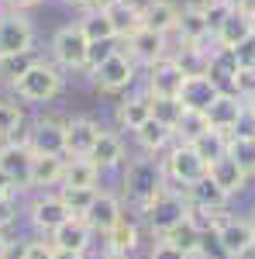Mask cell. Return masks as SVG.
Segmentation results:
<instances>
[{
	"label": "cell",
	"instance_id": "7c38bea8",
	"mask_svg": "<svg viewBox=\"0 0 255 259\" xmlns=\"http://www.w3.org/2000/svg\"><path fill=\"white\" fill-rule=\"evenodd\" d=\"M28 149L35 152V156H66V124L62 121H38L28 135Z\"/></svg>",
	"mask_w": 255,
	"mask_h": 259
},
{
	"label": "cell",
	"instance_id": "d590c367",
	"mask_svg": "<svg viewBox=\"0 0 255 259\" xmlns=\"http://www.w3.org/2000/svg\"><path fill=\"white\" fill-rule=\"evenodd\" d=\"M97 194H100V190H83V187H59V197H62V204L69 207V214H73V218H86V211L93 207Z\"/></svg>",
	"mask_w": 255,
	"mask_h": 259
},
{
	"label": "cell",
	"instance_id": "bcb514c9",
	"mask_svg": "<svg viewBox=\"0 0 255 259\" xmlns=\"http://www.w3.org/2000/svg\"><path fill=\"white\" fill-rule=\"evenodd\" d=\"M11 197H18V190H14V183L7 180V173L0 169V200H11Z\"/></svg>",
	"mask_w": 255,
	"mask_h": 259
},
{
	"label": "cell",
	"instance_id": "836d02e7",
	"mask_svg": "<svg viewBox=\"0 0 255 259\" xmlns=\"http://www.w3.org/2000/svg\"><path fill=\"white\" fill-rule=\"evenodd\" d=\"M148 100H152V118H156L159 124H166L169 132H176V124L183 121V114H186L183 100L179 97H148Z\"/></svg>",
	"mask_w": 255,
	"mask_h": 259
},
{
	"label": "cell",
	"instance_id": "d6a6232c",
	"mask_svg": "<svg viewBox=\"0 0 255 259\" xmlns=\"http://www.w3.org/2000/svg\"><path fill=\"white\" fill-rule=\"evenodd\" d=\"M38 62L35 52H18V56H0V83H7V87H14V83L31 69Z\"/></svg>",
	"mask_w": 255,
	"mask_h": 259
},
{
	"label": "cell",
	"instance_id": "7dc6e473",
	"mask_svg": "<svg viewBox=\"0 0 255 259\" xmlns=\"http://www.w3.org/2000/svg\"><path fill=\"white\" fill-rule=\"evenodd\" d=\"M11 11H28V7H35V4H41V0H4Z\"/></svg>",
	"mask_w": 255,
	"mask_h": 259
},
{
	"label": "cell",
	"instance_id": "c3c4849f",
	"mask_svg": "<svg viewBox=\"0 0 255 259\" xmlns=\"http://www.w3.org/2000/svg\"><path fill=\"white\" fill-rule=\"evenodd\" d=\"M73 4H79V7H90V11H100L107 0H73Z\"/></svg>",
	"mask_w": 255,
	"mask_h": 259
},
{
	"label": "cell",
	"instance_id": "1f68e13d",
	"mask_svg": "<svg viewBox=\"0 0 255 259\" xmlns=\"http://www.w3.org/2000/svg\"><path fill=\"white\" fill-rule=\"evenodd\" d=\"M135 139H138V145L148 152V156H156V152H162L166 145H169V139H173V132L166 128V124H159L156 118H148L141 128L135 132Z\"/></svg>",
	"mask_w": 255,
	"mask_h": 259
},
{
	"label": "cell",
	"instance_id": "f6af8a7d",
	"mask_svg": "<svg viewBox=\"0 0 255 259\" xmlns=\"http://www.w3.org/2000/svg\"><path fill=\"white\" fill-rule=\"evenodd\" d=\"M14 218H18V204H14V197H11V200H0V232H4V228H11Z\"/></svg>",
	"mask_w": 255,
	"mask_h": 259
},
{
	"label": "cell",
	"instance_id": "52a82bcc",
	"mask_svg": "<svg viewBox=\"0 0 255 259\" xmlns=\"http://www.w3.org/2000/svg\"><path fill=\"white\" fill-rule=\"evenodd\" d=\"M90 73H93V83H97L104 94H118V90H124L128 83L135 80V59L114 49V52L100 62V66H93Z\"/></svg>",
	"mask_w": 255,
	"mask_h": 259
},
{
	"label": "cell",
	"instance_id": "8992f818",
	"mask_svg": "<svg viewBox=\"0 0 255 259\" xmlns=\"http://www.w3.org/2000/svg\"><path fill=\"white\" fill-rule=\"evenodd\" d=\"M31 162H35V152L28 149L24 139L0 145V169L14 183V190H31Z\"/></svg>",
	"mask_w": 255,
	"mask_h": 259
},
{
	"label": "cell",
	"instance_id": "7402d4cb",
	"mask_svg": "<svg viewBox=\"0 0 255 259\" xmlns=\"http://www.w3.org/2000/svg\"><path fill=\"white\" fill-rule=\"evenodd\" d=\"M179 38L186 45H200V41L211 35V24H207V14H203V4H186L179 11V24H176Z\"/></svg>",
	"mask_w": 255,
	"mask_h": 259
},
{
	"label": "cell",
	"instance_id": "e0dca14e",
	"mask_svg": "<svg viewBox=\"0 0 255 259\" xmlns=\"http://www.w3.org/2000/svg\"><path fill=\"white\" fill-rule=\"evenodd\" d=\"M141 24L148 31H156V35H169L179 24V7L173 0H148L141 7Z\"/></svg>",
	"mask_w": 255,
	"mask_h": 259
},
{
	"label": "cell",
	"instance_id": "f5cc1de1",
	"mask_svg": "<svg viewBox=\"0 0 255 259\" xmlns=\"http://www.w3.org/2000/svg\"><path fill=\"white\" fill-rule=\"evenodd\" d=\"M4 259H21V245H11V249H7V256Z\"/></svg>",
	"mask_w": 255,
	"mask_h": 259
},
{
	"label": "cell",
	"instance_id": "5bb4252c",
	"mask_svg": "<svg viewBox=\"0 0 255 259\" xmlns=\"http://www.w3.org/2000/svg\"><path fill=\"white\" fill-rule=\"evenodd\" d=\"M107 21H111V28H114V38H131L135 31H141L145 24H141V7L131 4V0H107L104 7H100Z\"/></svg>",
	"mask_w": 255,
	"mask_h": 259
},
{
	"label": "cell",
	"instance_id": "4fadbf2b",
	"mask_svg": "<svg viewBox=\"0 0 255 259\" xmlns=\"http://www.w3.org/2000/svg\"><path fill=\"white\" fill-rule=\"evenodd\" d=\"M28 214H31V225L38 228L41 235H52V232H56L59 225H66V221L73 218V214H69V207L62 204L59 194H45V197L31 200Z\"/></svg>",
	"mask_w": 255,
	"mask_h": 259
},
{
	"label": "cell",
	"instance_id": "b9f144b4",
	"mask_svg": "<svg viewBox=\"0 0 255 259\" xmlns=\"http://www.w3.org/2000/svg\"><path fill=\"white\" fill-rule=\"evenodd\" d=\"M235 7L228 4V0H211V4H203V14H207V24H211V35H217V28L228 21Z\"/></svg>",
	"mask_w": 255,
	"mask_h": 259
},
{
	"label": "cell",
	"instance_id": "6da1fadb",
	"mask_svg": "<svg viewBox=\"0 0 255 259\" xmlns=\"http://www.w3.org/2000/svg\"><path fill=\"white\" fill-rule=\"evenodd\" d=\"M162 187H169V180H166V166L156 156L128 162V169H124V197L131 200L138 211H145Z\"/></svg>",
	"mask_w": 255,
	"mask_h": 259
},
{
	"label": "cell",
	"instance_id": "277c9868",
	"mask_svg": "<svg viewBox=\"0 0 255 259\" xmlns=\"http://www.w3.org/2000/svg\"><path fill=\"white\" fill-rule=\"evenodd\" d=\"M90 49L93 45L83 35L79 24H66V28L56 31V38H52V56L66 69H86L90 66Z\"/></svg>",
	"mask_w": 255,
	"mask_h": 259
},
{
	"label": "cell",
	"instance_id": "7a4b0ae2",
	"mask_svg": "<svg viewBox=\"0 0 255 259\" xmlns=\"http://www.w3.org/2000/svg\"><path fill=\"white\" fill-rule=\"evenodd\" d=\"M190 211H193V204H190V197H186V190H179V187H162V190L156 194V200H152L141 214H145V221L152 225V232L162 235V232H169L173 225L190 218Z\"/></svg>",
	"mask_w": 255,
	"mask_h": 259
},
{
	"label": "cell",
	"instance_id": "9c48e42d",
	"mask_svg": "<svg viewBox=\"0 0 255 259\" xmlns=\"http://www.w3.org/2000/svg\"><path fill=\"white\" fill-rule=\"evenodd\" d=\"M217 245L224 256L245 259L255 249V218H228V225L217 232Z\"/></svg>",
	"mask_w": 255,
	"mask_h": 259
},
{
	"label": "cell",
	"instance_id": "cb8c5ba5",
	"mask_svg": "<svg viewBox=\"0 0 255 259\" xmlns=\"http://www.w3.org/2000/svg\"><path fill=\"white\" fill-rule=\"evenodd\" d=\"M159 239L169 242L173 249H179L183 256H196V252L203 249V232L193 225V218H186V221H179V225H173V228H169V232H162Z\"/></svg>",
	"mask_w": 255,
	"mask_h": 259
},
{
	"label": "cell",
	"instance_id": "f546056e",
	"mask_svg": "<svg viewBox=\"0 0 255 259\" xmlns=\"http://www.w3.org/2000/svg\"><path fill=\"white\" fill-rule=\"evenodd\" d=\"M148 118H152V100H148V97H128V100H121L118 121L128 128V132H138Z\"/></svg>",
	"mask_w": 255,
	"mask_h": 259
},
{
	"label": "cell",
	"instance_id": "2e32d148",
	"mask_svg": "<svg viewBox=\"0 0 255 259\" xmlns=\"http://www.w3.org/2000/svg\"><path fill=\"white\" fill-rule=\"evenodd\" d=\"M241 107H245V100L238 97V94H228V90H221L211 104H207V121H211V128L214 132H224V135H231V128H235L238 114H241Z\"/></svg>",
	"mask_w": 255,
	"mask_h": 259
},
{
	"label": "cell",
	"instance_id": "e575fe53",
	"mask_svg": "<svg viewBox=\"0 0 255 259\" xmlns=\"http://www.w3.org/2000/svg\"><path fill=\"white\" fill-rule=\"evenodd\" d=\"M79 28H83V35L90 38V45H107V41H114V28H111V21L104 11H90L86 18L79 21Z\"/></svg>",
	"mask_w": 255,
	"mask_h": 259
},
{
	"label": "cell",
	"instance_id": "3957f363",
	"mask_svg": "<svg viewBox=\"0 0 255 259\" xmlns=\"http://www.w3.org/2000/svg\"><path fill=\"white\" fill-rule=\"evenodd\" d=\"M14 97L18 100H28V104H45V100H52L56 94L62 90V73L56 66H48V62H35L24 76H21L14 87Z\"/></svg>",
	"mask_w": 255,
	"mask_h": 259
},
{
	"label": "cell",
	"instance_id": "8d00e7d4",
	"mask_svg": "<svg viewBox=\"0 0 255 259\" xmlns=\"http://www.w3.org/2000/svg\"><path fill=\"white\" fill-rule=\"evenodd\" d=\"M211 132V121H207V114L203 111H186L183 114V121L176 124V132L173 135H179L183 139V145H193L200 135H207Z\"/></svg>",
	"mask_w": 255,
	"mask_h": 259
},
{
	"label": "cell",
	"instance_id": "44dd1931",
	"mask_svg": "<svg viewBox=\"0 0 255 259\" xmlns=\"http://www.w3.org/2000/svg\"><path fill=\"white\" fill-rule=\"evenodd\" d=\"M121 218H124V211H121V200L114 197V194H104V190L97 194L93 207L86 211V225H90L93 232H100V235H104V232H111V228H114Z\"/></svg>",
	"mask_w": 255,
	"mask_h": 259
},
{
	"label": "cell",
	"instance_id": "ab89813d",
	"mask_svg": "<svg viewBox=\"0 0 255 259\" xmlns=\"http://www.w3.org/2000/svg\"><path fill=\"white\" fill-rule=\"evenodd\" d=\"M231 94H238L241 100L255 97V66H238L235 80H231Z\"/></svg>",
	"mask_w": 255,
	"mask_h": 259
},
{
	"label": "cell",
	"instance_id": "ffe728a7",
	"mask_svg": "<svg viewBox=\"0 0 255 259\" xmlns=\"http://www.w3.org/2000/svg\"><path fill=\"white\" fill-rule=\"evenodd\" d=\"M207 177H211V180L217 183V187H221V190H224V194L231 197V194H238V190L245 187L248 173H245V169L238 166L235 156H228V152H224L221 159H214L211 166H207Z\"/></svg>",
	"mask_w": 255,
	"mask_h": 259
},
{
	"label": "cell",
	"instance_id": "d4e9b609",
	"mask_svg": "<svg viewBox=\"0 0 255 259\" xmlns=\"http://www.w3.org/2000/svg\"><path fill=\"white\" fill-rule=\"evenodd\" d=\"M138 249V225L128 214L111 228V232H104V252H118V256H131Z\"/></svg>",
	"mask_w": 255,
	"mask_h": 259
},
{
	"label": "cell",
	"instance_id": "83f0119b",
	"mask_svg": "<svg viewBox=\"0 0 255 259\" xmlns=\"http://www.w3.org/2000/svg\"><path fill=\"white\" fill-rule=\"evenodd\" d=\"M100 169L90 159H66L62 169V187H83V190H97Z\"/></svg>",
	"mask_w": 255,
	"mask_h": 259
},
{
	"label": "cell",
	"instance_id": "11a10c76",
	"mask_svg": "<svg viewBox=\"0 0 255 259\" xmlns=\"http://www.w3.org/2000/svg\"><path fill=\"white\" fill-rule=\"evenodd\" d=\"M228 4H231V7H241V0H228Z\"/></svg>",
	"mask_w": 255,
	"mask_h": 259
},
{
	"label": "cell",
	"instance_id": "30bf717a",
	"mask_svg": "<svg viewBox=\"0 0 255 259\" xmlns=\"http://www.w3.org/2000/svg\"><path fill=\"white\" fill-rule=\"evenodd\" d=\"M186 73L176 59H159L148 66V97H179L183 94Z\"/></svg>",
	"mask_w": 255,
	"mask_h": 259
},
{
	"label": "cell",
	"instance_id": "484cf974",
	"mask_svg": "<svg viewBox=\"0 0 255 259\" xmlns=\"http://www.w3.org/2000/svg\"><path fill=\"white\" fill-rule=\"evenodd\" d=\"M90 162L97 166L100 173L121 166V162H124V142H121L114 132H100L97 145H93V152H90Z\"/></svg>",
	"mask_w": 255,
	"mask_h": 259
},
{
	"label": "cell",
	"instance_id": "d6986e66",
	"mask_svg": "<svg viewBox=\"0 0 255 259\" xmlns=\"http://www.w3.org/2000/svg\"><path fill=\"white\" fill-rule=\"evenodd\" d=\"M255 35V18H248L245 11H231L228 14V21L217 28V41H221V49H231L235 52L238 45H245V41Z\"/></svg>",
	"mask_w": 255,
	"mask_h": 259
},
{
	"label": "cell",
	"instance_id": "ee69618b",
	"mask_svg": "<svg viewBox=\"0 0 255 259\" xmlns=\"http://www.w3.org/2000/svg\"><path fill=\"white\" fill-rule=\"evenodd\" d=\"M148 259H190V256H183L179 249H173L169 242H162V239H159L156 245H152V252H148Z\"/></svg>",
	"mask_w": 255,
	"mask_h": 259
},
{
	"label": "cell",
	"instance_id": "9f6ffc18",
	"mask_svg": "<svg viewBox=\"0 0 255 259\" xmlns=\"http://www.w3.org/2000/svg\"><path fill=\"white\" fill-rule=\"evenodd\" d=\"M248 104H252V107H255V97H252V100H248Z\"/></svg>",
	"mask_w": 255,
	"mask_h": 259
},
{
	"label": "cell",
	"instance_id": "74e56055",
	"mask_svg": "<svg viewBox=\"0 0 255 259\" xmlns=\"http://www.w3.org/2000/svg\"><path fill=\"white\" fill-rule=\"evenodd\" d=\"M193 152H196V156H200L203 162H207V166H211L214 159H221V156L228 152V135H224V132H214V128H211L207 135H200V139L193 142Z\"/></svg>",
	"mask_w": 255,
	"mask_h": 259
},
{
	"label": "cell",
	"instance_id": "ac0fdd59",
	"mask_svg": "<svg viewBox=\"0 0 255 259\" xmlns=\"http://www.w3.org/2000/svg\"><path fill=\"white\" fill-rule=\"evenodd\" d=\"M128 56L135 62H145V66H156L159 59H166V35H156L148 28L135 31L128 38Z\"/></svg>",
	"mask_w": 255,
	"mask_h": 259
},
{
	"label": "cell",
	"instance_id": "8fae6325",
	"mask_svg": "<svg viewBox=\"0 0 255 259\" xmlns=\"http://www.w3.org/2000/svg\"><path fill=\"white\" fill-rule=\"evenodd\" d=\"M100 128L97 121L90 118H73L66 121V159H90L93 145L100 139Z\"/></svg>",
	"mask_w": 255,
	"mask_h": 259
},
{
	"label": "cell",
	"instance_id": "816d5d0a",
	"mask_svg": "<svg viewBox=\"0 0 255 259\" xmlns=\"http://www.w3.org/2000/svg\"><path fill=\"white\" fill-rule=\"evenodd\" d=\"M56 259H86V256H79V252H62V249H56Z\"/></svg>",
	"mask_w": 255,
	"mask_h": 259
},
{
	"label": "cell",
	"instance_id": "7bdbcfd3",
	"mask_svg": "<svg viewBox=\"0 0 255 259\" xmlns=\"http://www.w3.org/2000/svg\"><path fill=\"white\" fill-rule=\"evenodd\" d=\"M21 259H56V245L48 239H31L21 245Z\"/></svg>",
	"mask_w": 255,
	"mask_h": 259
},
{
	"label": "cell",
	"instance_id": "f907efd6",
	"mask_svg": "<svg viewBox=\"0 0 255 259\" xmlns=\"http://www.w3.org/2000/svg\"><path fill=\"white\" fill-rule=\"evenodd\" d=\"M7 249H11V239H7V235H4V232H0V259L7 256Z\"/></svg>",
	"mask_w": 255,
	"mask_h": 259
},
{
	"label": "cell",
	"instance_id": "f1b7e54d",
	"mask_svg": "<svg viewBox=\"0 0 255 259\" xmlns=\"http://www.w3.org/2000/svg\"><path fill=\"white\" fill-rule=\"evenodd\" d=\"M186 197H190L193 207H207V211H217V207H224V204H228V194H224L211 177H203L196 187H190V190H186Z\"/></svg>",
	"mask_w": 255,
	"mask_h": 259
},
{
	"label": "cell",
	"instance_id": "603a6c76",
	"mask_svg": "<svg viewBox=\"0 0 255 259\" xmlns=\"http://www.w3.org/2000/svg\"><path fill=\"white\" fill-rule=\"evenodd\" d=\"M217 94H221V87H217L211 76H186L179 100H183L186 111H207V104H211Z\"/></svg>",
	"mask_w": 255,
	"mask_h": 259
},
{
	"label": "cell",
	"instance_id": "ba28073f",
	"mask_svg": "<svg viewBox=\"0 0 255 259\" xmlns=\"http://www.w3.org/2000/svg\"><path fill=\"white\" fill-rule=\"evenodd\" d=\"M35 41V28L21 11H7L0 14V56H18V52H31Z\"/></svg>",
	"mask_w": 255,
	"mask_h": 259
},
{
	"label": "cell",
	"instance_id": "5b68a950",
	"mask_svg": "<svg viewBox=\"0 0 255 259\" xmlns=\"http://www.w3.org/2000/svg\"><path fill=\"white\" fill-rule=\"evenodd\" d=\"M162 166H166V180L176 183L179 190H190V187H196L200 180L207 177V162L193 152V145H176L162 159Z\"/></svg>",
	"mask_w": 255,
	"mask_h": 259
},
{
	"label": "cell",
	"instance_id": "db71d44e",
	"mask_svg": "<svg viewBox=\"0 0 255 259\" xmlns=\"http://www.w3.org/2000/svg\"><path fill=\"white\" fill-rule=\"evenodd\" d=\"M97 259H128V256H118V252H100Z\"/></svg>",
	"mask_w": 255,
	"mask_h": 259
},
{
	"label": "cell",
	"instance_id": "681fc988",
	"mask_svg": "<svg viewBox=\"0 0 255 259\" xmlns=\"http://www.w3.org/2000/svg\"><path fill=\"white\" fill-rule=\"evenodd\" d=\"M238 11H245L248 18H255V0H241V7H238Z\"/></svg>",
	"mask_w": 255,
	"mask_h": 259
},
{
	"label": "cell",
	"instance_id": "4316f807",
	"mask_svg": "<svg viewBox=\"0 0 255 259\" xmlns=\"http://www.w3.org/2000/svg\"><path fill=\"white\" fill-rule=\"evenodd\" d=\"M62 169H66V156H35V162H31V187L35 190L62 187Z\"/></svg>",
	"mask_w": 255,
	"mask_h": 259
},
{
	"label": "cell",
	"instance_id": "9a60e30c",
	"mask_svg": "<svg viewBox=\"0 0 255 259\" xmlns=\"http://www.w3.org/2000/svg\"><path fill=\"white\" fill-rule=\"evenodd\" d=\"M90 239H93V228L86 225V218H69L66 225H59L48 242L62 249V252H79V256H86V249H90Z\"/></svg>",
	"mask_w": 255,
	"mask_h": 259
},
{
	"label": "cell",
	"instance_id": "60d3db41",
	"mask_svg": "<svg viewBox=\"0 0 255 259\" xmlns=\"http://www.w3.org/2000/svg\"><path fill=\"white\" fill-rule=\"evenodd\" d=\"M228 139H255V107L245 100V107H241V114H238L235 128H231V135Z\"/></svg>",
	"mask_w": 255,
	"mask_h": 259
},
{
	"label": "cell",
	"instance_id": "4dcf8cb0",
	"mask_svg": "<svg viewBox=\"0 0 255 259\" xmlns=\"http://www.w3.org/2000/svg\"><path fill=\"white\" fill-rule=\"evenodd\" d=\"M21 124H24V107H21L18 100L0 97V145H7V142H18Z\"/></svg>",
	"mask_w": 255,
	"mask_h": 259
},
{
	"label": "cell",
	"instance_id": "f35d334b",
	"mask_svg": "<svg viewBox=\"0 0 255 259\" xmlns=\"http://www.w3.org/2000/svg\"><path fill=\"white\" fill-rule=\"evenodd\" d=\"M228 156H235L248 177L255 173V139H228Z\"/></svg>",
	"mask_w": 255,
	"mask_h": 259
}]
</instances>
